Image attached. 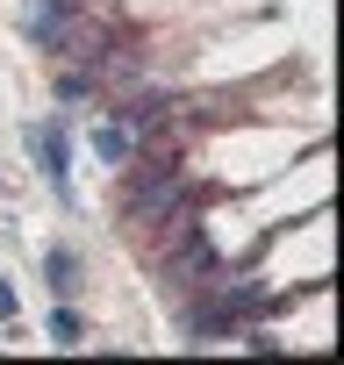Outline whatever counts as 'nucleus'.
I'll list each match as a JSON object with an SVG mask.
<instances>
[{
    "label": "nucleus",
    "mask_w": 344,
    "mask_h": 365,
    "mask_svg": "<svg viewBox=\"0 0 344 365\" xmlns=\"http://www.w3.org/2000/svg\"><path fill=\"white\" fill-rule=\"evenodd\" d=\"M51 51H58V58H65V65H101V58H108V51H115V29H108V22H93V15H79V8H72V15H65V22H58V29H51Z\"/></svg>",
    "instance_id": "obj_1"
},
{
    "label": "nucleus",
    "mask_w": 344,
    "mask_h": 365,
    "mask_svg": "<svg viewBox=\"0 0 344 365\" xmlns=\"http://www.w3.org/2000/svg\"><path fill=\"white\" fill-rule=\"evenodd\" d=\"M93 150H101V165H108V172H115V165H129V158H136V122H122V115H115V122H101V129H93Z\"/></svg>",
    "instance_id": "obj_2"
},
{
    "label": "nucleus",
    "mask_w": 344,
    "mask_h": 365,
    "mask_svg": "<svg viewBox=\"0 0 344 365\" xmlns=\"http://www.w3.org/2000/svg\"><path fill=\"white\" fill-rule=\"evenodd\" d=\"M29 150H36V165H44V179H51V187L65 194V136L44 122V129H29Z\"/></svg>",
    "instance_id": "obj_3"
},
{
    "label": "nucleus",
    "mask_w": 344,
    "mask_h": 365,
    "mask_svg": "<svg viewBox=\"0 0 344 365\" xmlns=\"http://www.w3.org/2000/svg\"><path fill=\"white\" fill-rule=\"evenodd\" d=\"M44 279H51V294H72V287H79V258H72V251H51V258H44Z\"/></svg>",
    "instance_id": "obj_4"
},
{
    "label": "nucleus",
    "mask_w": 344,
    "mask_h": 365,
    "mask_svg": "<svg viewBox=\"0 0 344 365\" xmlns=\"http://www.w3.org/2000/svg\"><path fill=\"white\" fill-rule=\"evenodd\" d=\"M51 344H58V351H72V344H79V315H72V308H58V315H51Z\"/></svg>",
    "instance_id": "obj_5"
},
{
    "label": "nucleus",
    "mask_w": 344,
    "mask_h": 365,
    "mask_svg": "<svg viewBox=\"0 0 344 365\" xmlns=\"http://www.w3.org/2000/svg\"><path fill=\"white\" fill-rule=\"evenodd\" d=\"M58 93H65V101H86V93H93V79H86V72H65V79H58Z\"/></svg>",
    "instance_id": "obj_6"
},
{
    "label": "nucleus",
    "mask_w": 344,
    "mask_h": 365,
    "mask_svg": "<svg viewBox=\"0 0 344 365\" xmlns=\"http://www.w3.org/2000/svg\"><path fill=\"white\" fill-rule=\"evenodd\" d=\"M0 322H15V287L0 279Z\"/></svg>",
    "instance_id": "obj_7"
}]
</instances>
